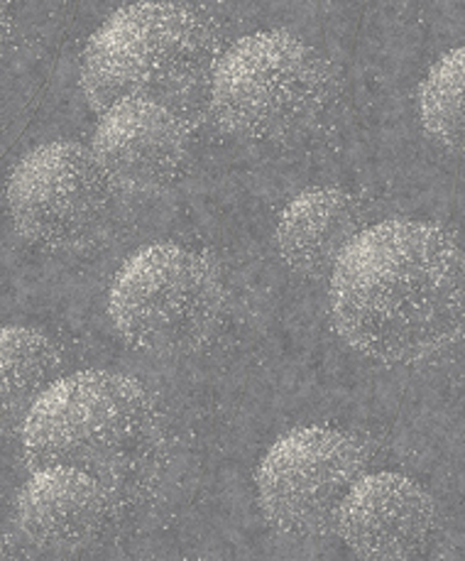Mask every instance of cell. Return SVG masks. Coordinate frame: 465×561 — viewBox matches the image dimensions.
Segmentation results:
<instances>
[{
  "instance_id": "obj_6",
  "label": "cell",
  "mask_w": 465,
  "mask_h": 561,
  "mask_svg": "<svg viewBox=\"0 0 465 561\" xmlns=\"http://www.w3.org/2000/svg\"><path fill=\"white\" fill-rule=\"evenodd\" d=\"M356 436L328 427H297L267 449L257 469V501L267 523L297 537L336 527L338 507L368 469Z\"/></svg>"
},
{
  "instance_id": "obj_13",
  "label": "cell",
  "mask_w": 465,
  "mask_h": 561,
  "mask_svg": "<svg viewBox=\"0 0 465 561\" xmlns=\"http://www.w3.org/2000/svg\"><path fill=\"white\" fill-rule=\"evenodd\" d=\"M421 126L431 140L465 152V47L443 55L419 91Z\"/></svg>"
},
{
  "instance_id": "obj_12",
  "label": "cell",
  "mask_w": 465,
  "mask_h": 561,
  "mask_svg": "<svg viewBox=\"0 0 465 561\" xmlns=\"http://www.w3.org/2000/svg\"><path fill=\"white\" fill-rule=\"evenodd\" d=\"M59 351L33 327L10 324L0 334L3 410L8 420H25L30 408L59 378Z\"/></svg>"
},
{
  "instance_id": "obj_11",
  "label": "cell",
  "mask_w": 465,
  "mask_h": 561,
  "mask_svg": "<svg viewBox=\"0 0 465 561\" xmlns=\"http://www.w3.org/2000/svg\"><path fill=\"white\" fill-rule=\"evenodd\" d=\"M363 231L360 204L338 186L306 190L284 206L277 224V251L306 277L334 273L338 257Z\"/></svg>"
},
{
  "instance_id": "obj_1",
  "label": "cell",
  "mask_w": 465,
  "mask_h": 561,
  "mask_svg": "<svg viewBox=\"0 0 465 561\" xmlns=\"http://www.w3.org/2000/svg\"><path fill=\"white\" fill-rule=\"evenodd\" d=\"M330 319L363 356L407 366L465 334V253L429 221L363 228L330 273Z\"/></svg>"
},
{
  "instance_id": "obj_4",
  "label": "cell",
  "mask_w": 465,
  "mask_h": 561,
  "mask_svg": "<svg viewBox=\"0 0 465 561\" xmlns=\"http://www.w3.org/2000/svg\"><path fill=\"white\" fill-rule=\"evenodd\" d=\"M223 299L221 275L209 257L160 241L120 265L108 289V317L130 346L182 353L211 336Z\"/></svg>"
},
{
  "instance_id": "obj_2",
  "label": "cell",
  "mask_w": 465,
  "mask_h": 561,
  "mask_svg": "<svg viewBox=\"0 0 465 561\" xmlns=\"http://www.w3.org/2000/svg\"><path fill=\"white\" fill-rule=\"evenodd\" d=\"M216 33L179 3H136L113 13L89 39L81 89L93 111L120 101H158L216 65Z\"/></svg>"
},
{
  "instance_id": "obj_10",
  "label": "cell",
  "mask_w": 465,
  "mask_h": 561,
  "mask_svg": "<svg viewBox=\"0 0 465 561\" xmlns=\"http://www.w3.org/2000/svg\"><path fill=\"white\" fill-rule=\"evenodd\" d=\"M111 519V495L93 471L47 466L27 478L15 501V529L39 554H74L91 547Z\"/></svg>"
},
{
  "instance_id": "obj_3",
  "label": "cell",
  "mask_w": 465,
  "mask_h": 561,
  "mask_svg": "<svg viewBox=\"0 0 465 561\" xmlns=\"http://www.w3.org/2000/svg\"><path fill=\"white\" fill-rule=\"evenodd\" d=\"M330 67L304 39L270 30L223 49L211 71L216 121L245 140H289L322 118L330 101Z\"/></svg>"
},
{
  "instance_id": "obj_5",
  "label": "cell",
  "mask_w": 465,
  "mask_h": 561,
  "mask_svg": "<svg viewBox=\"0 0 465 561\" xmlns=\"http://www.w3.org/2000/svg\"><path fill=\"white\" fill-rule=\"evenodd\" d=\"M150 424V398L136 378L79 370L39 394L23 420V454L33 471H93L132 451Z\"/></svg>"
},
{
  "instance_id": "obj_9",
  "label": "cell",
  "mask_w": 465,
  "mask_h": 561,
  "mask_svg": "<svg viewBox=\"0 0 465 561\" xmlns=\"http://www.w3.org/2000/svg\"><path fill=\"white\" fill-rule=\"evenodd\" d=\"M336 529L363 559H411L437 529V505L405 473H365L338 507Z\"/></svg>"
},
{
  "instance_id": "obj_7",
  "label": "cell",
  "mask_w": 465,
  "mask_h": 561,
  "mask_svg": "<svg viewBox=\"0 0 465 561\" xmlns=\"http://www.w3.org/2000/svg\"><path fill=\"white\" fill-rule=\"evenodd\" d=\"M111 186L96 154L84 145L45 142L30 150L10 174V218L30 243L71 248L98 231Z\"/></svg>"
},
{
  "instance_id": "obj_8",
  "label": "cell",
  "mask_w": 465,
  "mask_h": 561,
  "mask_svg": "<svg viewBox=\"0 0 465 561\" xmlns=\"http://www.w3.org/2000/svg\"><path fill=\"white\" fill-rule=\"evenodd\" d=\"M91 145L113 186L126 192H160L182 174L191 135L164 103L120 101L101 113Z\"/></svg>"
}]
</instances>
